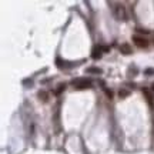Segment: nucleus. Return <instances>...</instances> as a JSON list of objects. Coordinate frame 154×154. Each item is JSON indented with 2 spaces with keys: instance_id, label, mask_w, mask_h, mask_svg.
<instances>
[{
  "instance_id": "nucleus-12",
  "label": "nucleus",
  "mask_w": 154,
  "mask_h": 154,
  "mask_svg": "<svg viewBox=\"0 0 154 154\" xmlns=\"http://www.w3.org/2000/svg\"><path fill=\"white\" fill-rule=\"evenodd\" d=\"M100 49H101L103 53H109V51H110V46H101Z\"/></svg>"
},
{
  "instance_id": "nucleus-15",
  "label": "nucleus",
  "mask_w": 154,
  "mask_h": 154,
  "mask_svg": "<svg viewBox=\"0 0 154 154\" xmlns=\"http://www.w3.org/2000/svg\"><path fill=\"white\" fill-rule=\"evenodd\" d=\"M151 91H153V93H154V83L151 84Z\"/></svg>"
},
{
  "instance_id": "nucleus-14",
  "label": "nucleus",
  "mask_w": 154,
  "mask_h": 154,
  "mask_svg": "<svg viewBox=\"0 0 154 154\" xmlns=\"http://www.w3.org/2000/svg\"><path fill=\"white\" fill-rule=\"evenodd\" d=\"M23 84H30V86H32L33 81L30 80V78H26V80H23Z\"/></svg>"
},
{
  "instance_id": "nucleus-13",
  "label": "nucleus",
  "mask_w": 154,
  "mask_h": 154,
  "mask_svg": "<svg viewBox=\"0 0 154 154\" xmlns=\"http://www.w3.org/2000/svg\"><path fill=\"white\" fill-rule=\"evenodd\" d=\"M104 91H106V96L109 97V98H111V97H113V93H111V91H109V90H106V89H104Z\"/></svg>"
},
{
  "instance_id": "nucleus-11",
  "label": "nucleus",
  "mask_w": 154,
  "mask_h": 154,
  "mask_svg": "<svg viewBox=\"0 0 154 154\" xmlns=\"http://www.w3.org/2000/svg\"><path fill=\"white\" fill-rule=\"evenodd\" d=\"M144 74H147V76L154 74V69H146V70H144Z\"/></svg>"
},
{
  "instance_id": "nucleus-5",
  "label": "nucleus",
  "mask_w": 154,
  "mask_h": 154,
  "mask_svg": "<svg viewBox=\"0 0 154 154\" xmlns=\"http://www.w3.org/2000/svg\"><path fill=\"white\" fill-rule=\"evenodd\" d=\"M120 51H121L123 54H131V53H133L130 44H127V43H123V44L120 46Z\"/></svg>"
},
{
  "instance_id": "nucleus-10",
  "label": "nucleus",
  "mask_w": 154,
  "mask_h": 154,
  "mask_svg": "<svg viewBox=\"0 0 154 154\" xmlns=\"http://www.w3.org/2000/svg\"><path fill=\"white\" fill-rule=\"evenodd\" d=\"M64 89H66V84H64V83H60V84L57 86V89H56V91H54V93H56V94H60V93H61Z\"/></svg>"
},
{
  "instance_id": "nucleus-1",
  "label": "nucleus",
  "mask_w": 154,
  "mask_h": 154,
  "mask_svg": "<svg viewBox=\"0 0 154 154\" xmlns=\"http://www.w3.org/2000/svg\"><path fill=\"white\" fill-rule=\"evenodd\" d=\"M71 86H74V89L84 90V89H90L91 87V81L87 80V78H74L71 81Z\"/></svg>"
},
{
  "instance_id": "nucleus-8",
  "label": "nucleus",
  "mask_w": 154,
  "mask_h": 154,
  "mask_svg": "<svg viewBox=\"0 0 154 154\" xmlns=\"http://www.w3.org/2000/svg\"><path fill=\"white\" fill-rule=\"evenodd\" d=\"M37 97L40 98V100H41V101H44V103L49 100V96H47V93H46L44 90H43V91H38V93H37Z\"/></svg>"
},
{
  "instance_id": "nucleus-6",
  "label": "nucleus",
  "mask_w": 154,
  "mask_h": 154,
  "mask_svg": "<svg viewBox=\"0 0 154 154\" xmlns=\"http://www.w3.org/2000/svg\"><path fill=\"white\" fill-rule=\"evenodd\" d=\"M86 73H93V74H101L103 70H101V69H98V67H89V69H86Z\"/></svg>"
},
{
  "instance_id": "nucleus-2",
  "label": "nucleus",
  "mask_w": 154,
  "mask_h": 154,
  "mask_svg": "<svg viewBox=\"0 0 154 154\" xmlns=\"http://www.w3.org/2000/svg\"><path fill=\"white\" fill-rule=\"evenodd\" d=\"M113 13H114L117 20H126V9H124V6L117 4L115 7H113Z\"/></svg>"
},
{
  "instance_id": "nucleus-9",
  "label": "nucleus",
  "mask_w": 154,
  "mask_h": 154,
  "mask_svg": "<svg viewBox=\"0 0 154 154\" xmlns=\"http://www.w3.org/2000/svg\"><path fill=\"white\" fill-rule=\"evenodd\" d=\"M143 94L147 97V100H148V103H151L153 101V93L150 91V90H143Z\"/></svg>"
},
{
  "instance_id": "nucleus-4",
  "label": "nucleus",
  "mask_w": 154,
  "mask_h": 154,
  "mask_svg": "<svg viewBox=\"0 0 154 154\" xmlns=\"http://www.w3.org/2000/svg\"><path fill=\"white\" fill-rule=\"evenodd\" d=\"M103 56V51L101 49L96 46V47H93V50H91V58H94V60H98V58H101Z\"/></svg>"
},
{
  "instance_id": "nucleus-7",
  "label": "nucleus",
  "mask_w": 154,
  "mask_h": 154,
  "mask_svg": "<svg viewBox=\"0 0 154 154\" xmlns=\"http://www.w3.org/2000/svg\"><path fill=\"white\" fill-rule=\"evenodd\" d=\"M130 96V90L127 89H121V90H118V97L120 98H126V97Z\"/></svg>"
},
{
  "instance_id": "nucleus-3",
  "label": "nucleus",
  "mask_w": 154,
  "mask_h": 154,
  "mask_svg": "<svg viewBox=\"0 0 154 154\" xmlns=\"http://www.w3.org/2000/svg\"><path fill=\"white\" fill-rule=\"evenodd\" d=\"M133 41H134V44L137 47H140V49H146L148 46V40H146L144 37H141V36H134L133 37Z\"/></svg>"
}]
</instances>
